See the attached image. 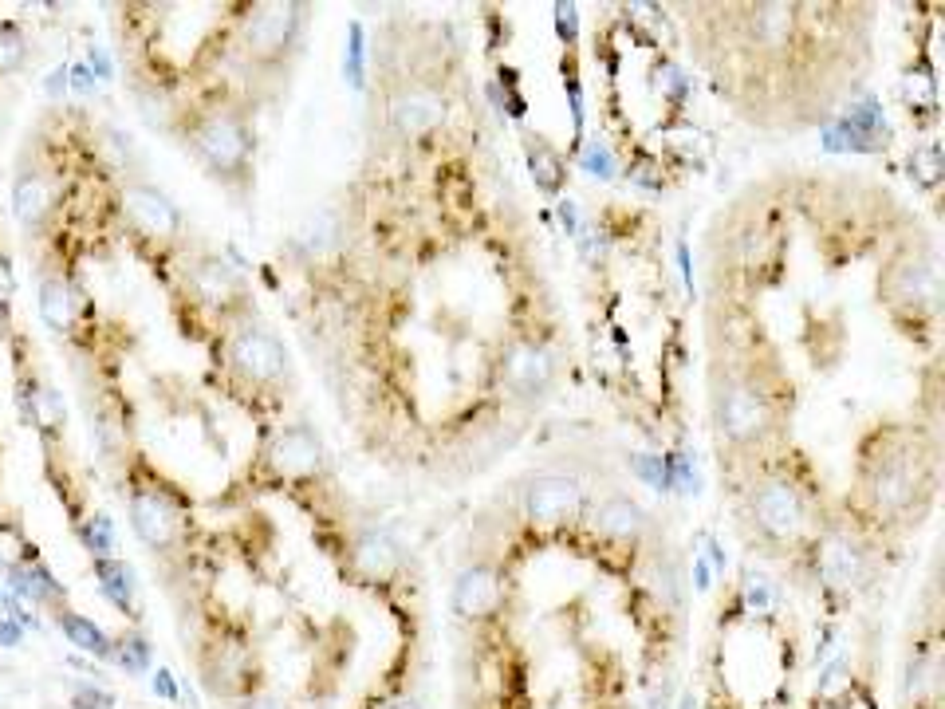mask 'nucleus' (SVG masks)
Wrapping results in <instances>:
<instances>
[{"label":"nucleus","mask_w":945,"mask_h":709,"mask_svg":"<svg viewBox=\"0 0 945 709\" xmlns=\"http://www.w3.org/2000/svg\"><path fill=\"white\" fill-rule=\"evenodd\" d=\"M312 12V4L300 0H252L237 8V24L221 64V87L237 95L252 115L288 95L292 75L304 60Z\"/></svg>","instance_id":"39448f33"},{"label":"nucleus","mask_w":945,"mask_h":709,"mask_svg":"<svg viewBox=\"0 0 945 709\" xmlns=\"http://www.w3.org/2000/svg\"><path fill=\"white\" fill-rule=\"evenodd\" d=\"M693 64L737 119L772 134L823 130L867 87L875 4H682Z\"/></svg>","instance_id":"f257e3e1"},{"label":"nucleus","mask_w":945,"mask_h":709,"mask_svg":"<svg viewBox=\"0 0 945 709\" xmlns=\"http://www.w3.org/2000/svg\"><path fill=\"white\" fill-rule=\"evenodd\" d=\"M56 627L63 631V639L71 646H79L83 654H95V658L111 662L115 643H111V639L103 635V627H95L87 615H75V611H67V607H56Z\"/></svg>","instance_id":"5701e85b"},{"label":"nucleus","mask_w":945,"mask_h":709,"mask_svg":"<svg viewBox=\"0 0 945 709\" xmlns=\"http://www.w3.org/2000/svg\"><path fill=\"white\" fill-rule=\"evenodd\" d=\"M123 497H126V513H130L134 536H138L154 556H174L189 540L182 497H178L174 485H166L162 473H154L146 461H134Z\"/></svg>","instance_id":"f8f14e48"},{"label":"nucleus","mask_w":945,"mask_h":709,"mask_svg":"<svg viewBox=\"0 0 945 709\" xmlns=\"http://www.w3.org/2000/svg\"><path fill=\"white\" fill-rule=\"evenodd\" d=\"M709 320V422L717 461H741L792 442L796 383L780 347L749 308L717 300Z\"/></svg>","instance_id":"f03ea898"},{"label":"nucleus","mask_w":945,"mask_h":709,"mask_svg":"<svg viewBox=\"0 0 945 709\" xmlns=\"http://www.w3.org/2000/svg\"><path fill=\"white\" fill-rule=\"evenodd\" d=\"M91 67H95V79H111V64H107V56L99 52V48H91Z\"/></svg>","instance_id":"c9c22d12"},{"label":"nucleus","mask_w":945,"mask_h":709,"mask_svg":"<svg viewBox=\"0 0 945 709\" xmlns=\"http://www.w3.org/2000/svg\"><path fill=\"white\" fill-rule=\"evenodd\" d=\"M942 489V430L922 418L871 422L851 457V485L839 509L871 528L882 544L898 548L938 505Z\"/></svg>","instance_id":"7ed1b4c3"},{"label":"nucleus","mask_w":945,"mask_h":709,"mask_svg":"<svg viewBox=\"0 0 945 709\" xmlns=\"http://www.w3.org/2000/svg\"><path fill=\"white\" fill-rule=\"evenodd\" d=\"M63 205V178L60 170L52 166H28L16 174V186H12V209H16V221L24 225V233H44L52 225V217L60 213Z\"/></svg>","instance_id":"f3484780"},{"label":"nucleus","mask_w":945,"mask_h":709,"mask_svg":"<svg viewBox=\"0 0 945 709\" xmlns=\"http://www.w3.org/2000/svg\"><path fill=\"white\" fill-rule=\"evenodd\" d=\"M591 528H595V536H603L611 544L642 548L654 536V516L646 513L638 501H630L623 493H611L591 509Z\"/></svg>","instance_id":"6ab92c4d"},{"label":"nucleus","mask_w":945,"mask_h":709,"mask_svg":"<svg viewBox=\"0 0 945 709\" xmlns=\"http://www.w3.org/2000/svg\"><path fill=\"white\" fill-rule=\"evenodd\" d=\"M111 662H119L130 674H142V670H150V643L142 635H123L111 650Z\"/></svg>","instance_id":"393cba45"},{"label":"nucleus","mask_w":945,"mask_h":709,"mask_svg":"<svg viewBox=\"0 0 945 709\" xmlns=\"http://www.w3.org/2000/svg\"><path fill=\"white\" fill-rule=\"evenodd\" d=\"M12 304V272H8V260L0 257V312H8Z\"/></svg>","instance_id":"72a5a7b5"},{"label":"nucleus","mask_w":945,"mask_h":709,"mask_svg":"<svg viewBox=\"0 0 945 709\" xmlns=\"http://www.w3.org/2000/svg\"><path fill=\"white\" fill-rule=\"evenodd\" d=\"M524 138V154H528V170H532V182H536V190L544 197H556L560 190H564L567 182V162L564 154L544 138V134H532V130H524L520 134Z\"/></svg>","instance_id":"4be33fe9"},{"label":"nucleus","mask_w":945,"mask_h":709,"mask_svg":"<svg viewBox=\"0 0 945 709\" xmlns=\"http://www.w3.org/2000/svg\"><path fill=\"white\" fill-rule=\"evenodd\" d=\"M583 170L587 174H595V178H611L615 174V162H611V150L595 138L591 146H587V154H583Z\"/></svg>","instance_id":"c756f323"},{"label":"nucleus","mask_w":945,"mask_h":709,"mask_svg":"<svg viewBox=\"0 0 945 709\" xmlns=\"http://www.w3.org/2000/svg\"><path fill=\"white\" fill-rule=\"evenodd\" d=\"M209 347H213V367L221 371V379L241 394L268 402V406H276L284 398V390H292V383H296L284 339L256 316L233 323Z\"/></svg>","instance_id":"9d476101"},{"label":"nucleus","mask_w":945,"mask_h":709,"mask_svg":"<svg viewBox=\"0 0 945 709\" xmlns=\"http://www.w3.org/2000/svg\"><path fill=\"white\" fill-rule=\"evenodd\" d=\"M79 312H83V296L67 280V272H44L40 276V320L52 331L67 335L79 320Z\"/></svg>","instance_id":"412c9836"},{"label":"nucleus","mask_w":945,"mask_h":709,"mask_svg":"<svg viewBox=\"0 0 945 709\" xmlns=\"http://www.w3.org/2000/svg\"><path fill=\"white\" fill-rule=\"evenodd\" d=\"M886 552L890 544H882L871 528H863L855 516H847L835 501V513L827 516V524L819 528V536L808 544V552L796 560V568L819 583V591L827 599L851 603L859 595H867L886 572Z\"/></svg>","instance_id":"6e6552de"},{"label":"nucleus","mask_w":945,"mask_h":709,"mask_svg":"<svg viewBox=\"0 0 945 709\" xmlns=\"http://www.w3.org/2000/svg\"><path fill=\"white\" fill-rule=\"evenodd\" d=\"M587 516V489L571 473H536L524 489V520L536 532H564Z\"/></svg>","instance_id":"2eb2a0df"},{"label":"nucleus","mask_w":945,"mask_h":709,"mask_svg":"<svg viewBox=\"0 0 945 709\" xmlns=\"http://www.w3.org/2000/svg\"><path fill=\"white\" fill-rule=\"evenodd\" d=\"M347 560L355 576H363L367 583H386L402 568V548L382 528H355L347 536Z\"/></svg>","instance_id":"aec40b11"},{"label":"nucleus","mask_w":945,"mask_h":709,"mask_svg":"<svg viewBox=\"0 0 945 709\" xmlns=\"http://www.w3.org/2000/svg\"><path fill=\"white\" fill-rule=\"evenodd\" d=\"M363 60H367V48H363V24L355 20L351 24V40H347V52H343V75L355 91H363Z\"/></svg>","instance_id":"cd10ccee"},{"label":"nucleus","mask_w":945,"mask_h":709,"mask_svg":"<svg viewBox=\"0 0 945 709\" xmlns=\"http://www.w3.org/2000/svg\"><path fill=\"white\" fill-rule=\"evenodd\" d=\"M327 465L323 457V442L312 426L296 422V426H284L268 438V446L260 450V473L280 485V481H308V477H319Z\"/></svg>","instance_id":"dca6fc26"},{"label":"nucleus","mask_w":945,"mask_h":709,"mask_svg":"<svg viewBox=\"0 0 945 709\" xmlns=\"http://www.w3.org/2000/svg\"><path fill=\"white\" fill-rule=\"evenodd\" d=\"M24 56H28V40H24V32H20L12 20H4V24H0V75L16 71V67L24 64Z\"/></svg>","instance_id":"a878e982"},{"label":"nucleus","mask_w":945,"mask_h":709,"mask_svg":"<svg viewBox=\"0 0 945 709\" xmlns=\"http://www.w3.org/2000/svg\"><path fill=\"white\" fill-rule=\"evenodd\" d=\"M170 296H174V316H178L182 335L186 339L193 335L197 343H213L233 323L256 316L245 272L217 253H201V257L186 260Z\"/></svg>","instance_id":"1a4fd4ad"},{"label":"nucleus","mask_w":945,"mask_h":709,"mask_svg":"<svg viewBox=\"0 0 945 709\" xmlns=\"http://www.w3.org/2000/svg\"><path fill=\"white\" fill-rule=\"evenodd\" d=\"M249 107L225 87H197L166 119V134L237 201L256 190V123Z\"/></svg>","instance_id":"423d86ee"},{"label":"nucleus","mask_w":945,"mask_h":709,"mask_svg":"<svg viewBox=\"0 0 945 709\" xmlns=\"http://www.w3.org/2000/svg\"><path fill=\"white\" fill-rule=\"evenodd\" d=\"M875 300L906 339L934 343L942 323V257L934 237L902 233L882 253Z\"/></svg>","instance_id":"0eeeda50"},{"label":"nucleus","mask_w":945,"mask_h":709,"mask_svg":"<svg viewBox=\"0 0 945 709\" xmlns=\"http://www.w3.org/2000/svg\"><path fill=\"white\" fill-rule=\"evenodd\" d=\"M67 75H71V67H56V71H52V79H48V95L67 91Z\"/></svg>","instance_id":"e433bc0d"},{"label":"nucleus","mask_w":945,"mask_h":709,"mask_svg":"<svg viewBox=\"0 0 945 709\" xmlns=\"http://www.w3.org/2000/svg\"><path fill=\"white\" fill-rule=\"evenodd\" d=\"M0 591H4V587H0Z\"/></svg>","instance_id":"58836bf2"},{"label":"nucleus","mask_w":945,"mask_h":709,"mask_svg":"<svg viewBox=\"0 0 945 709\" xmlns=\"http://www.w3.org/2000/svg\"><path fill=\"white\" fill-rule=\"evenodd\" d=\"M71 75H75V87H79V91H95V75H91V67L75 64L71 67Z\"/></svg>","instance_id":"f704fd0d"},{"label":"nucleus","mask_w":945,"mask_h":709,"mask_svg":"<svg viewBox=\"0 0 945 709\" xmlns=\"http://www.w3.org/2000/svg\"><path fill=\"white\" fill-rule=\"evenodd\" d=\"M697 587H709V564L697 560Z\"/></svg>","instance_id":"4c0bfd02"},{"label":"nucleus","mask_w":945,"mask_h":709,"mask_svg":"<svg viewBox=\"0 0 945 709\" xmlns=\"http://www.w3.org/2000/svg\"><path fill=\"white\" fill-rule=\"evenodd\" d=\"M71 706L75 709H115V694L103 690V686H91V682H79L75 694H71Z\"/></svg>","instance_id":"c85d7f7f"},{"label":"nucleus","mask_w":945,"mask_h":709,"mask_svg":"<svg viewBox=\"0 0 945 709\" xmlns=\"http://www.w3.org/2000/svg\"><path fill=\"white\" fill-rule=\"evenodd\" d=\"M556 375H560V359H556L548 339L528 331V335H516V339L504 343L497 379H501L508 402L540 406L556 387Z\"/></svg>","instance_id":"4468645a"},{"label":"nucleus","mask_w":945,"mask_h":709,"mask_svg":"<svg viewBox=\"0 0 945 709\" xmlns=\"http://www.w3.org/2000/svg\"><path fill=\"white\" fill-rule=\"evenodd\" d=\"M79 536H83V544H87V552L99 560V556H111L115 552V528H111V520L103 513H95L83 528H79Z\"/></svg>","instance_id":"bb28decb"},{"label":"nucleus","mask_w":945,"mask_h":709,"mask_svg":"<svg viewBox=\"0 0 945 709\" xmlns=\"http://www.w3.org/2000/svg\"><path fill=\"white\" fill-rule=\"evenodd\" d=\"M24 643V627L16 623V619H8V615H0V646H8V650H16V646Z\"/></svg>","instance_id":"2f4dec72"},{"label":"nucleus","mask_w":945,"mask_h":709,"mask_svg":"<svg viewBox=\"0 0 945 709\" xmlns=\"http://www.w3.org/2000/svg\"><path fill=\"white\" fill-rule=\"evenodd\" d=\"M150 686H154V694H162L166 702H178V682H174V674H170V670H154Z\"/></svg>","instance_id":"7c9ffc66"},{"label":"nucleus","mask_w":945,"mask_h":709,"mask_svg":"<svg viewBox=\"0 0 945 709\" xmlns=\"http://www.w3.org/2000/svg\"><path fill=\"white\" fill-rule=\"evenodd\" d=\"M504 587H501V572L485 560L461 568V576L453 583V615L461 623H485L501 611Z\"/></svg>","instance_id":"a211bd4d"},{"label":"nucleus","mask_w":945,"mask_h":709,"mask_svg":"<svg viewBox=\"0 0 945 709\" xmlns=\"http://www.w3.org/2000/svg\"><path fill=\"white\" fill-rule=\"evenodd\" d=\"M237 709H288V702L276 698V694H245Z\"/></svg>","instance_id":"473e14b6"},{"label":"nucleus","mask_w":945,"mask_h":709,"mask_svg":"<svg viewBox=\"0 0 945 709\" xmlns=\"http://www.w3.org/2000/svg\"><path fill=\"white\" fill-rule=\"evenodd\" d=\"M382 115H386V130L394 142L410 146V142H430L438 130H445L453 103H449V87L438 83L434 75L410 71L390 79L386 99H382Z\"/></svg>","instance_id":"ddd939ff"},{"label":"nucleus","mask_w":945,"mask_h":709,"mask_svg":"<svg viewBox=\"0 0 945 709\" xmlns=\"http://www.w3.org/2000/svg\"><path fill=\"white\" fill-rule=\"evenodd\" d=\"M721 481L741 536L756 552L784 564H796L835 513L819 469L796 438L756 457L721 461Z\"/></svg>","instance_id":"20e7f679"},{"label":"nucleus","mask_w":945,"mask_h":709,"mask_svg":"<svg viewBox=\"0 0 945 709\" xmlns=\"http://www.w3.org/2000/svg\"><path fill=\"white\" fill-rule=\"evenodd\" d=\"M95 580H99V591H103L123 615H134V572L126 568V560H119V556H99V560H95Z\"/></svg>","instance_id":"b1692460"},{"label":"nucleus","mask_w":945,"mask_h":709,"mask_svg":"<svg viewBox=\"0 0 945 709\" xmlns=\"http://www.w3.org/2000/svg\"><path fill=\"white\" fill-rule=\"evenodd\" d=\"M119 221H123L126 241L134 245L138 257L150 264H170L186 253V217L182 209L170 201L150 182L130 178L119 186Z\"/></svg>","instance_id":"9b49d317"}]
</instances>
